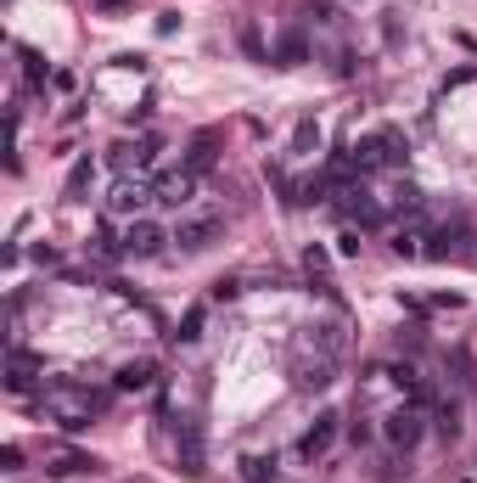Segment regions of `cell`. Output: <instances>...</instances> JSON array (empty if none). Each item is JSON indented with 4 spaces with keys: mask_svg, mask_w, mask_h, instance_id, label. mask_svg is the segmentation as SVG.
Segmentation results:
<instances>
[{
    "mask_svg": "<svg viewBox=\"0 0 477 483\" xmlns=\"http://www.w3.org/2000/svg\"><path fill=\"white\" fill-rule=\"evenodd\" d=\"M337 360H343V332L337 326H303V338L293 343V383L309 388V393L331 388Z\"/></svg>",
    "mask_w": 477,
    "mask_h": 483,
    "instance_id": "cell-1",
    "label": "cell"
},
{
    "mask_svg": "<svg viewBox=\"0 0 477 483\" xmlns=\"http://www.w3.org/2000/svg\"><path fill=\"white\" fill-rule=\"evenodd\" d=\"M46 416L56 427H68V433H85L90 422H96V410H101V399L96 393H85V388H68V383H56V388H46Z\"/></svg>",
    "mask_w": 477,
    "mask_h": 483,
    "instance_id": "cell-2",
    "label": "cell"
},
{
    "mask_svg": "<svg viewBox=\"0 0 477 483\" xmlns=\"http://www.w3.org/2000/svg\"><path fill=\"white\" fill-rule=\"evenodd\" d=\"M422 433H427V405H399V410L382 416V438L393 450H416Z\"/></svg>",
    "mask_w": 477,
    "mask_h": 483,
    "instance_id": "cell-3",
    "label": "cell"
},
{
    "mask_svg": "<svg viewBox=\"0 0 477 483\" xmlns=\"http://www.w3.org/2000/svg\"><path fill=\"white\" fill-rule=\"evenodd\" d=\"M163 242H169V230H163L158 220H130L124 225V237H118V247H124V259H158L163 254Z\"/></svg>",
    "mask_w": 477,
    "mask_h": 483,
    "instance_id": "cell-4",
    "label": "cell"
},
{
    "mask_svg": "<svg viewBox=\"0 0 477 483\" xmlns=\"http://www.w3.org/2000/svg\"><path fill=\"white\" fill-rule=\"evenodd\" d=\"M147 203H158V192H152V180H147V175H118L113 197H107V208H113V214H130V220H141V208H147Z\"/></svg>",
    "mask_w": 477,
    "mask_h": 483,
    "instance_id": "cell-5",
    "label": "cell"
},
{
    "mask_svg": "<svg viewBox=\"0 0 477 483\" xmlns=\"http://www.w3.org/2000/svg\"><path fill=\"white\" fill-rule=\"evenodd\" d=\"M466 242H472L466 220H444V225L427 237V259H466Z\"/></svg>",
    "mask_w": 477,
    "mask_h": 483,
    "instance_id": "cell-6",
    "label": "cell"
},
{
    "mask_svg": "<svg viewBox=\"0 0 477 483\" xmlns=\"http://www.w3.org/2000/svg\"><path fill=\"white\" fill-rule=\"evenodd\" d=\"M337 427H343V416H337V410L315 416V427H309V433L298 438V461H320L331 444H337Z\"/></svg>",
    "mask_w": 477,
    "mask_h": 483,
    "instance_id": "cell-7",
    "label": "cell"
},
{
    "mask_svg": "<svg viewBox=\"0 0 477 483\" xmlns=\"http://www.w3.org/2000/svg\"><path fill=\"white\" fill-rule=\"evenodd\" d=\"M152 192H158V203H163V208H180V203H192L197 175L180 163V169H169V175H158V180H152Z\"/></svg>",
    "mask_w": 477,
    "mask_h": 483,
    "instance_id": "cell-8",
    "label": "cell"
},
{
    "mask_svg": "<svg viewBox=\"0 0 477 483\" xmlns=\"http://www.w3.org/2000/svg\"><path fill=\"white\" fill-rule=\"evenodd\" d=\"M107 163H113L118 175H147L152 169V146L147 141H118L113 152H107Z\"/></svg>",
    "mask_w": 477,
    "mask_h": 483,
    "instance_id": "cell-9",
    "label": "cell"
},
{
    "mask_svg": "<svg viewBox=\"0 0 477 483\" xmlns=\"http://www.w3.org/2000/svg\"><path fill=\"white\" fill-rule=\"evenodd\" d=\"M219 237V220L214 214H197V220H180V230H175V242L185 247V254H202V247H209Z\"/></svg>",
    "mask_w": 477,
    "mask_h": 483,
    "instance_id": "cell-10",
    "label": "cell"
},
{
    "mask_svg": "<svg viewBox=\"0 0 477 483\" xmlns=\"http://www.w3.org/2000/svg\"><path fill=\"white\" fill-rule=\"evenodd\" d=\"M96 467H101V461L85 455V450H51L46 455V472L51 478H73V472H96Z\"/></svg>",
    "mask_w": 477,
    "mask_h": 483,
    "instance_id": "cell-11",
    "label": "cell"
},
{
    "mask_svg": "<svg viewBox=\"0 0 477 483\" xmlns=\"http://www.w3.org/2000/svg\"><path fill=\"white\" fill-rule=\"evenodd\" d=\"M152 376H158V360H124L118 376H113V388L118 393H141V388H152Z\"/></svg>",
    "mask_w": 477,
    "mask_h": 483,
    "instance_id": "cell-12",
    "label": "cell"
},
{
    "mask_svg": "<svg viewBox=\"0 0 477 483\" xmlns=\"http://www.w3.org/2000/svg\"><path fill=\"white\" fill-rule=\"evenodd\" d=\"M175 455H180V467L192 472V478H197V472H209V467H202V433H197V427H180Z\"/></svg>",
    "mask_w": 477,
    "mask_h": 483,
    "instance_id": "cell-13",
    "label": "cell"
},
{
    "mask_svg": "<svg viewBox=\"0 0 477 483\" xmlns=\"http://www.w3.org/2000/svg\"><path fill=\"white\" fill-rule=\"evenodd\" d=\"M29 383H34V360L23 349H12V366H6V388L12 393H29Z\"/></svg>",
    "mask_w": 477,
    "mask_h": 483,
    "instance_id": "cell-14",
    "label": "cell"
},
{
    "mask_svg": "<svg viewBox=\"0 0 477 483\" xmlns=\"http://www.w3.org/2000/svg\"><path fill=\"white\" fill-rule=\"evenodd\" d=\"M276 478V455H247L242 461V483H269Z\"/></svg>",
    "mask_w": 477,
    "mask_h": 483,
    "instance_id": "cell-15",
    "label": "cell"
},
{
    "mask_svg": "<svg viewBox=\"0 0 477 483\" xmlns=\"http://www.w3.org/2000/svg\"><path fill=\"white\" fill-rule=\"evenodd\" d=\"M276 56H281V68H298V62L309 56V39H303V34H281V46H276Z\"/></svg>",
    "mask_w": 477,
    "mask_h": 483,
    "instance_id": "cell-16",
    "label": "cell"
},
{
    "mask_svg": "<svg viewBox=\"0 0 477 483\" xmlns=\"http://www.w3.org/2000/svg\"><path fill=\"white\" fill-rule=\"evenodd\" d=\"M315 146H320V124H315V118H303V124H298V135H293V152H298V158H315Z\"/></svg>",
    "mask_w": 477,
    "mask_h": 483,
    "instance_id": "cell-17",
    "label": "cell"
},
{
    "mask_svg": "<svg viewBox=\"0 0 477 483\" xmlns=\"http://www.w3.org/2000/svg\"><path fill=\"white\" fill-rule=\"evenodd\" d=\"M209 163H214V135H197V146L185 152V169H192V175H202Z\"/></svg>",
    "mask_w": 477,
    "mask_h": 483,
    "instance_id": "cell-18",
    "label": "cell"
},
{
    "mask_svg": "<svg viewBox=\"0 0 477 483\" xmlns=\"http://www.w3.org/2000/svg\"><path fill=\"white\" fill-rule=\"evenodd\" d=\"M377 135H382V152H388V163H405V152H410L405 130H393V124H388V130H377Z\"/></svg>",
    "mask_w": 477,
    "mask_h": 483,
    "instance_id": "cell-19",
    "label": "cell"
},
{
    "mask_svg": "<svg viewBox=\"0 0 477 483\" xmlns=\"http://www.w3.org/2000/svg\"><path fill=\"white\" fill-rule=\"evenodd\" d=\"M90 175H96V158H79L73 169H68V197H79V192H85V185H90Z\"/></svg>",
    "mask_w": 477,
    "mask_h": 483,
    "instance_id": "cell-20",
    "label": "cell"
},
{
    "mask_svg": "<svg viewBox=\"0 0 477 483\" xmlns=\"http://www.w3.org/2000/svg\"><path fill=\"white\" fill-rule=\"evenodd\" d=\"M202 338V309H185V321H180V332H175V343H197Z\"/></svg>",
    "mask_w": 477,
    "mask_h": 483,
    "instance_id": "cell-21",
    "label": "cell"
},
{
    "mask_svg": "<svg viewBox=\"0 0 477 483\" xmlns=\"http://www.w3.org/2000/svg\"><path fill=\"white\" fill-rule=\"evenodd\" d=\"M0 472H23V450H17V444L0 450Z\"/></svg>",
    "mask_w": 477,
    "mask_h": 483,
    "instance_id": "cell-22",
    "label": "cell"
},
{
    "mask_svg": "<svg viewBox=\"0 0 477 483\" xmlns=\"http://www.w3.org/2000/svg\"><path fill=\"white\" fill-rule=\"evenodd\" d=\"M337 254H343V259H354V254H360V230H354V225H348V230H343V242H337Z\"/></svg>",
    "mask_w": 477,
    "mask_h": 483,
    "instance_id": "cell-23",
    "label": "cell"
},
{
    "mask_svg": "<svg viewBox=\"0 0 477 483\" xmlns=\"http://www.w3.org/2000/svg\"><path fill=\"white\" fill-rule=\"evenodd\" d=\"M23 62H29V79H34V85H39V79H46V62H39L34 51H23Z\"/></svg>",
    "mask_w": 477,
    "mask_h": 483,
    "instance_id": "cell-24",
    "label": "cell"
},
{
    "mask_svg": "<svg viewBox=\"0 0 477 483\" xmlns=\"http://www.w3.org/2000/svg\"><path fill=\"white\" fill-rule=\"evenodd\" d=\"M236 292H242V287H236V281H225V276H219V281H214V298H219V304H225V298H236Z\"/></svg>",
    "mask_w": 477,
    "mask_h": 483,
    "instance_id": "cell-25",
    "label": "cell"
}]
</instances>
